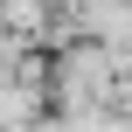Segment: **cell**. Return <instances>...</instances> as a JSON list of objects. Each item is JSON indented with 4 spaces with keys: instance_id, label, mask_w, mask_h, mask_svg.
I'll use <instances>...</instances> for the list:
<instances>
[{
    "instance_id": "obj_1",
    "label": "cell",
    "mask_w": 132,
    "mask_h": 132,
    "mask_svg": "<svg viewBox=\"0 0 132 132\" xmlns=\"http://www.w3.org/2000/svg\"><path fill=\"white\" fill-rule=\"evenodd\" d=\"M125 56L132 49H111V42H70V49H56V63H49V97L63 104V118H77V111H111V90H118Z\"/></svg>"
},
{
    "instance_id": "obj_2",
    "label": "cell",
    "mask_w": 132,
    "mask_h": 132,
    "mask_svg": "<svg viewBox=\"0 0 132 132\" xmlns=\"http://www.w3.org/2000/svg\"><path fill=\"white\" fill-rule=\"evenodd\" d=\"M0 28L21 42H49L56 35V0H0Z\"/></svg>"
}]
</instances>
